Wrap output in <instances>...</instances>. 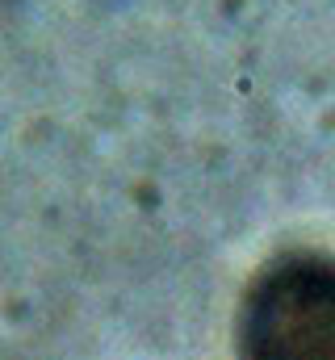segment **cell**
I'll return each mask as SVG.
<instances>
[{
    "label": "cell",
    "instance_id": "6da1fadb",
    "mask_svg": "<svg viewBox=\"0 0 335 360\" xmlns=\"http://www.w3.org/2000/svg\"><path fill=\"white\" fill-rule=\"evenodd\" d=\"M244 360H335V264L285 260L244 310Z\"/></svg>",
    "mask_w": 335,
    "mask_h": 360
}]
</instances>
